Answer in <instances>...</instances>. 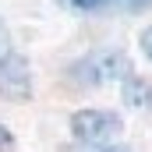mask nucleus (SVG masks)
<instances>
[{
	"mask_svg": "<svg viewBox=\"0 0 152 152\" xmlns=\"http://www.w3.org/2000/svg\"><path fill=\"white\" fill-rule=\"evenodd\" d=\"M71 152H131L127 145H120V142H110V145H78Z\"/></svg>",
	"mask_w": 152,
	"mask_h": 152,
	"instance_id": "nucleus-6",
	"label": "nucleus"
},
{
	"mask_svg": "<svg viewBox=\"0 0 152 152\" xmlns=\"http://www.w3.org/2000/svg\"><path fill=\"white\" fill-rule=\"evenodd\" d=\"M120 99H124V106H131V110H145V106H152V81L131 67L127 75L120 78Z\"/></svg>",
	"mask_w": 152,
	"mask_h": 152,
	"instance_id": "nucleus-4",
	"label": "nucleus"
},
{
	"mask_svg": "<svg viewBox=\"0 0 152 152\" xmlns=\"http://www.w3.org/2000/svg\"><path fill=\"white\" fill-rule=\"evenodd\" d=\"M7 149H14V134L0 124V152H7Z\"/></svg>",
	"mask_w": 152,
	"mask_h": 152,
	"instance_id": "nucleus-10",
	"label": "nucleus"
},
{
	"mask_svg": "<svg viewBox=\"0 0 152 152\" xmlns=\"http://www.w3.org/2000/svg\"><path fill=\"white\" fill-rule=\"evenodd\" d=\"M0 99L7 103L32 99V67H28V57L18 50H7L0 57Z\"/></svg>",
	"mask_w": 152,
	"mask_h": 152,
	"instance_id": "nucleus-3",
	"label": "nucleus"
},
{
	"mask_svg": "<svg viewBox=\"0 0 152 152\" xmlns=\"http://www.w3.org/2000/svg\"><path fill=\"white\" fill-rule=\"evenodd\" d=\"M131 71V60L124 50L117 46H103V50H92V53H81L78 60L67 64V81L78 88H106V85H120V78Z\"/></svg>",
	"mask_w": 152,
	"mask_h": 152,
	"instance_id": "nucleus-1",
	"label": "nucleus"
},
{
	"mask_svg": "<svg viewBox=\"0 0 152 152\" xmlns=\"http://www.w3.org/2000/svg\"><path fill=\"white\" fill-rule=\"evenodd\" d=\"M110 7H120V11H149L152 0H110Z\"/></svg>",
	"mask_w": 152,
	"mask_h": 152,
	"instance_id": "nucleus-7",
	"label": "nucleus"
},
{
	"mask_svg": "<svg viewBox=\"0 0 152 152\" xmlns=\"http://www.w3.org/2000/svg\"><path fill=\"white\" fill-rule=\"evenodd\" d=\"M124 134V117L106 106H81L71 113V138L78 145H110Z\"/></svg>",
	"mask_w": 152,
	"mask_h": 152,
	"instance_id": "nucleus-2",
	"label": "nucleus"
},
{
	"mask_svg": "<svg viewBox=\"0 0 152 152\" xmlns=\"http://www.w3.org/2000/svg\"><path fill=\"white\" fill-rule=\"evenodd\" d=\"M71 7L78 11H103V7H110V0H67Z\"/></svg>",
	"mask_w": 152,
	"mask_h": 152,
	"instance_id": "nucleus-8",
	"label": "nucleus"
},
{
	"mask_svg": "<svg viewBox=\"0 0 152 152\" xmlns=\"http://www.w3.org/2000/svg\"><path fill=\"white\" fill-rule=\"evenodd\" d=\"M138 50H142V57L152 64V25H145V28L138 32Z\"/></svg>",
	"mask_w": 152,
	"mask_h": 152,
	"instance_id": "nucleus-5",
	"label": "nucleus"
},
{
	"mask_svg": "<svg viewBox=\"0 0 152 152\" xmlns=\"http://www.w3.org/2000/svg\"><path fill=\"white\" fill-rule=\"evenodd\" d=\"M7 50H14V39H11V28H7V21L0 18V57H4Z\"/></svg>",
	"mask_w": 152,
	"mask_h": 152,
	"instance_id": "nucleus-9",
	"label": "nucleus"
}]
</instances>
